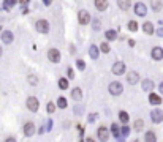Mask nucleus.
<instances>
[{
  "mask_svg": "<svg viewBox=\"0 0 163 142\" xmlns=\"http://www.w3.org/2000/svg\"><path fill=\"white\" fill-rule=\"evenodd\" d=\"M35 30H37L38 33L46 35L51 30V25H49V22L46 21V19H38V21L35 22Z\"/></svg>",
  "mask_w": 163,
  "mask_h": 142,
  "instance_id": "obj_1",
  "label": "nucleus"
},
{
  "mask_svg": "<svg viewBox=\"0 0 163 142\" xmlns=\"http://www.w3.org/2000/svg\"><path fill=\"white\" fill-rule=\"evenodd\" d=\"M95 118H97V114H95V112H92V114L89 115V122H94Z\"/></svg>",
  "mask_w": 163,
  "mask_h": 142,
  "instance_id": "obj_37",
  "label": "nucleus"
},
{
  "mask_svg": "<svg viewBox=\"0 0 163 142\" xmlns=\"http://www.w3.org/2000/svg\"><path fill=\"white\" fill-rule=\"evenodd\" d=\"M133 129L136 131V133L143 131V129H144V120H143V118H136V120H135V123H133Z\"/></svg>",
  "mask_w": 163,
  "mask_h": 142,
  "instance_id": "obj_19",
  "label": "nucleus"
},
{
  "mask_svg": "<svg viewBox=\"0 0 163 142\" xmlns=\"http://www.w3.org/2000/svg\"><path fill=\"white\" fill-rule=\"evenodd\" d=\"M27 79H29V84H30V85H37V84H38V78H37V76H33V74H30Z\"/></svg>",
  "mask_w": 163,
  "mask_h": 142,
  "instance_id": "obj_31",
  "label": "nucleus"
},
{
  "mask_svg": "<svg viewBox=\"0 0 163 142\" xmlns=\"http://www.w3.org/2000/svg\"><path fill=\"white\" fill-rule=\"evenodd\" d=\"M160 6H161V5H160L158 2H154V8H155V9H160Z\"/></svg>",
  "mask_w": 163,
  "mask_h": 142,
  "instance_id": "obj_40",
  "label": "nucleus"
},
{
  "mask_svg": "<svg viewBox=\"0 0 163 142\" xmlns=\"http://www.w3.org/2000/svg\"><path fill=\"white\" fill-rule=\"evenodd\" d=\"M139 81V74L136 71H130L128 74H127V82H128L130 85H135Z\"/></svg>",
  "mask_w": 163,
  "mask_h": 142,
  "instance_id": "obj_14",
  "label": "nucleus"
},
{
  "mask_svg": "<svg viewBox=\"0 0 163 142\" xmlns=\"http://www.w3.org/2000/svg\"><path fill=\"white\" fill-rule=\"evenodd\" d=\"M111 133H113L114 137L120 136V129H119V125H117V123H113V125H111Z\"/></svg>",
  "mask_w": 163,
  "mask_h": 142,
  "instance_id": "obj_27",
  "label": "nucleus"
},
{
  "mask_svg": "<svg viewBox=\"0 0 163 142\" xmlns=\"http://www.w3.org/2000/svg\"><path fill=\"white\" fill-rule=\"evenodd\" d=\"M27 109H29L30 112H38L40 101H38L37 96H29V98H27Z\"/></svg>",
  "mask_w": 163,
  "mask_h": 142,
  "instance_id": "obj_5",
  "label": "nucleus"
},
{
  "mask_svg": "<svg viewBox=\"0 0 163 142\" xmlns=\"http://www.w3.org/2000/svg\"><path fill=\"white\" fill-rule=\"evenodd\" d=\"M143 30H144V33H147V35H152L154 33V24L152 22H144L143 24Z\"/></svg>",
  "mask_w": 163,
  "mask_h": 142,
  "instance_id": "obj_21",
  "label": "nucleus"
},
{
  "mask_svg": "<svg viewBox=\"0 0 163 142\" xmlns=\"http://www.w3.org/2000/svg\"><path fill=\"white\" fill-rule=\"evenodd\" d=\"M89 55H90V59L97 60V59H98V47H97V46H90V49H89Z\"/></svg>",
  "mask_w": 163,
  "mask_h": 142,
  "instance_id": "obj_24",
  "label": "nucleus"
},
{
  "mask_svg": "<svg viewBox=\"0 0 163 142\" xmlns=\"http://www.w3.org/2000/svg\"><path fill=\"white\" fill-rule=\"evenodd\" d=\"M0 38H2V41H3L5 44H10V43H13V40H14L13 32H10V30H3L2 35H0Z\"/></svg>",
  "mask_w": 163,
  "mask_h": 142,
  "instance_id": "obj_13",
  "label": "nucleus"
},
{
  "mask_svg": "<svg viewBox=\"0 0 163 142\" xmlns=\"http://www.w3.org/2000/svg\"><path fill=\"white\" fill-rule=\"evenodd\" d=\"M92 28H94V30H100V28H102V22L100 21H98V19H94V21H92Z\"/></svg>",
  "mask_w": 163,
  "mask_h": 142,
  "instance_id": "obj_32",
  "label": "nucleus"
},
{
  "mask_svg": "<svg viewBox=\"0 0 163 142\" xmlns=\"http://www.w3.org/2000/svg\"><path fill=\"white\" fill-rule=\"evenodd\" d=\"M76 52V47L75 46H70V54H75Z\"/></svg>",
  "mask_w": 163,
  "mask_h": 142,
  "instance_id": "obj_39",
  "label": "nucleus"
},
{
  "mask_svg": "<svg viewBox=\"0 0 163 142\" xmlns=\"http://www.w3.org/2000/svg\"><path fill=\"white\" fill-rule=\"evenodd\" d=\"M108 92H109L113 96H119V95H122V92H124V85L120 84V82H111L109 84V87H108Z\"/></svg>",
  "mask_w": 163,
  "mask_h": 142,
  "instance_id": "obj_2",
  "label": "nucleus"
},
{
  "mask_svg": "<svg viewBox=\"0 0 163 142\" xmlns=\"http://www.w3.org/2000/svg\"><path fill=\"white\" fill-rule=\"evenodd\" d=\"M43 3L48 6V5H51V3H52V0H43Z\"/></svg>",
  "mask_w": 163,
  "mask_h": 142,
  "instance_id": "obj_41",
  "label": "nucleus"
},
{
  "mask_svg": "<svg viewBox=\"0 0 163 142\" xmlns=\"http://www.w3.org/2000/svg\"><path fill=\"white\" fill-rule=\"evenodd\" d=\"M141 87H143L144 92H152L154 87H155V84H154V81H150V79H144L141 82Z\"/></svg>",
  "mask_w": 163,
  "mask_h": 142,
  "instance_id": "obj_15",
  "label": "nucleus"
},
{
  "mask_svg": "<svg viewBox=\"0 0 163 142\" xmlns=\"http://www.w3.org/2000/svg\"><path fill=\"white\" fill-rule=\"evenodd\" d=\"M67 73H68V78H70V79H73V78H75V71H73V68H68Z\"/></svg>",
  "mask_w": 163,
  "mask_h": 142,
  "instance_id": "obj_35",
  "label": "nucleus"
},
{
  "mask_svg": "<svg viewBox=\"0 0 163 142\" xmlns=\"http://www.w3.org/2000/svg\"><path fill=\"white\" fill-rule=\"evenodd\" d=\"M97 137L102 142H106L108 139H109V129H108V126H105V125L98 126L97 128Z\"/></svg>",
  "mask_w": 163,
  "mask_h": 142,
  "instance_id": "obj_4",
  "label": "nucleus"
},
{
  "mask_svg": "<svg viewBox=\"0 0 163 142\" xmlns=\"http://www.w3.org/2000/svg\"><path fill=\"white\" fill-rule=\"evenodd\" d=\"M133 9H135V13H136L138 16H141V17H144V16L147 14V6L144 5L143 2H138L136 5L133 6Z\"/></svg>",
  "mask_w": 163,
  "mask_h": 142,
  "instance_id": "obj_9",
  "label": "nucleus"
},
{
  "mask_svg": "<svg viewBox=\"0 0 163 142\" xmlns=\"http://www.w3.org/2000/svg\"><path fill=\"white\" fill-rule=\"evenodd\" d=\"M94 6L98 11H106L109 6V0H94Z\"/></svg>",
  "mask_w": 163,
  "mask_h": 142,
  "instance_id": "obj_11",
  "label": "nucleus"
},
{
  "mask_svg": "<svg viewBox=\"0 0 163 142\" xmlns=\"http://www.w3.org/2000/svg\"><path fill=\"white\" fill-rule=\"evenodd\" d=\"M48 59H49V62H52V63H59V62H60V59H62L60 51H59V49H56V47L49 49V51H48Z\"/></svg>",
  "mask_w": 163,
  "mask_h": 142,
  "instance_id": "obj_6",
  "label": "nucleus"
},
{
  "mask_svg": "<svg viewBox=\"0 0 163 142\" xmlns=\"http://www.w3.org/2000/svg\"><path fill=\"white\" fill-rule=\"evenodd\" d=\"M150 55H152V59H154V60H161V59H163V49H161L160 46L152 47Z\"/></svg>",
  "mask_w": 163,
  "mask_h": 142,
  "instance_id": "obj_12",
  "label": "nucleus"
},
{
  "mask_svg": "<svg viewBox=\"0 0 163 142\" xmlns=\"http://www.w3.org/2000/svg\"><path fill=\"white\" fill-rule=\"evenodd\" d=\"M119 120L124 123V125H127V123H128V120H130V117H128V112L120 111V112H119Z\"/></svg>",
  "mask_w": 163,
  "mask_h": 142,
  "instance_id": "obj_22",
  "label": "nucleus"
},
{
  "mask_svg": "<svg viewBox=\"0 0 163 142\" xmlns=\"http://www.w3.org/2000/svg\"><path fill=\"white\" fill-rule=\"evenodd\" d=\"M90 21H92V17H90V13L87 9H79L78 11V22L81 25H87Z\"/></svg>",
  "mask_w": 163,
  "mask_h": 142,
  "instance_id": "obj_3",
  "label": "nucleus"
},
{
  "mask_svg": "<svg viewBox=\"0 0 163 142\" xmlns=\"http://www.w3.org/2000/svg\"><path fill=\"white\" fill-rule=\"evenodd\" d=\"M111 71H113V74H116V76H122V74L127 71V66H125L124 62H116V63L113 65Z\"/></svg>",
  "mask_w": 163,
  "mask_h": 142,
  "instance_id": "obj_7",
  "label": "nucleus"
},
{
  "mask_svg": "<svg viewBox=\"0 0 163 142\" xmlns=\"http://www.w3.org/2000/svg\"><path fill=\"white\" fill-rule=\"evenodd\" d=\"M100 51H102L103 54H109V51H111V49H109V44H108V43H102V44H100Z\"/></svg>",
  "mask_w": 163,
  "mask_h": 142,
  "instance_id": "obj_29",
  "label": "nucleus"
},
{
  "mask_svg": "<svg viewBox=\"0 0 163 142\" xmlns=\"http://www.w3.org/2000/svg\"><path fill=\"white\" fill-rule=\"evenodd\" d=\"M57 84H59L60 90H67V89H68V79H67V78H60Z\"/></svg>",
  "mask_w": 163,
  "mask_h": 142,
  "instance_id": "obj_25",
  "label": "nucleus"
},
{
  "mask_svg": "<svg viewBox=\"0 0 163 142\" xmlns=\"http://www.w3.org/2000/svg\"><path fill=\"white\" fill-rule=\"evenodd\" d=\"M0 55H2V47H0Z\"/></svg>",
  "mask_w": 163,
  "mask_h": 142,
  "instance_id": "obj_46",
  "label": "nucleus"
},
{
  "mask_svg": "<svg viewBox=\"0 0 163 142\" xmlns=\"http://www.w3.org/2000/svg\"><path fill=\"white\" fill-rule=\"evenodd\" d=\"M86 142H95V139H94V137H87Z\"/></svg>",
  "mask_w": 163,
  "mask_h": 142,
  "instance_id": "obj_43",
  "label": "nucleus"
},
{
  "mask_svg": "<svg viewBox=\"0 0 163 142\" xmlns=\"http://www.w3.org/2000/svg\"><path fill=\"white\" fill-rule=\"evenodd\" d=\"M67 106H68V103H67V98L60 96V98L57 100V107H59V109H67Z\"/></svg>",
  "mask_w": 163,
  "mask_h": 142,
  "instance_id": "obj_26",
  "label": "nucleus"
},
{
  "mask_svg": "<svg viewBox=\"0 0 163 142\" xmlns=\"http://www.w3.org/2000/svg\"><path fill=\"white\" fill-rule=\"evenodd\" d=\"M158 35H160V36H163V30H158Z\"/></svg>",
  "mask_w": 163,
  "mask_h": 142,
  "instance_id": "obj_45",
  "label": "nucleus"
},
{
  "mask_svg": "<svg viewBox=\"0 0 163 142\" xmlns=\"http://www.w3.org/2000/svg\"><path fill=\"white\" fill-rule=\"evenodd\" d=\"M144 140L146 142H157V134L154 131H147L146 134H144Z\"/></svg>",
  "mask_w": 163,
  "mask_h": 142,
  "instance_id": "obj_20",
  "label": "nucleus"
},
{
  "mask_svg": "<svg viewBox=\"0 0 163 142\" xmlns=\"http://www.w3.org/2000/svg\"><path fill=\"white\" fill-rule=\"evenodd\" d=\"M76 66H78L81 71H84V70H86V62L79 59V60H76Z\"/></svg>",
  "mask_w": 163,
  "mask_h": 142,
  "instance_id": "obj_33",
  "label": "nucleus"
},
{
  "mask_svg": "<svg viewBox=\"0 0 163 142\" xmlns=\"http://www.w3.org/2000/svg\"><path fill=\"white\" fill-rule=\"evenodd\" d=\"M138 25H139V24H138L136 21H128V30H130V32H136V30H138Z\"/></svg>",
  "mask_w": 163,
  "mask_h": 142,
  "instance_id": "obj_28",
  "label": "nucleus"
},
{
  "mask_svg": "<svg viewBox=\"0 0 163 142\" xmlns=\"http://www.w3.org/2000/svg\"><path fill=\"white\" fill-rule=\"evenodd\" d=\"M0 32H2V27H0Z\"/></svg>",
  "mask_w": 163,
  "mask_h": 142,
  "instance_id": "obj_48",
  "label": "nucleus"
},
{
  "mask_svg": "<svg viewBox=\"0 0 163 142\" xmlns=\"http://www.w3.org/2000/svg\"><path fill=\"white\" fill-rule=\"evenodd\" d=\"M22 131H24V136L30 137L35 134V131H37V128H35V123L33 122H25V125L22 126Z\"/></svg>",
  "mask_w": 163,
  "mask_h": 142,
  "instance_id": "obj_8",
  "label": "nucleus"
},
{
  "mask_svg": "<svg viewBox=\"0 0 163 142\" xmlns=\"http://www.w3.org/2000/svg\"><path fill=\"white\" fill-rule=\"evenodd\" d=\"M149 103L154 106H158V104H161V96L157 93H149Z\"/></svg>",
  "mask_w": 163,
  "mask_h": 142,
  "instance_id": "obj_16",
  "label": "nucleus"
},
{
  "mask_svg": "<svg viewBox=\"0 0 163 142\" xmlns=\"http://www.w3.org/2000/svg\"><path fill=\"white\" fill-rule=\"evenodd\" d=\"M105 38H106L108 41H114V40H117V33H116L114 30H106Z\"/></svg>",
  "mask_w": 163,
  "mask_h": 142,
  "instance_id": "obj_23",
  "label": "nucleus"
},
{
  "mask_svg": "<svg viewBox=\"0 0 163 142\" xmlns=\"http://www.w3.org/2000/svg\"><path fill=\"white\" fill-rule=\"evenodd\" d=\"M117 5H119L122 11H128L132 6V0H117Z\"/></svg>",
  "mask_w": 163,
  "mask_h": 142,
  "instance_id": "obj_17",
  "label": "nucleus"
},
{
  "mask_svg": "<svg viewBox=\"0 0 163 142\" xmlns=\"http://www.w3.org/2000/svg\"><path fill=\"white\" fill-rule=\"evenodd\" d=\"M160 92L163 93V82H160Z\"/></svg>",
  "mask_w": 163,
  "mask_h": 142,
  "instance_id": "obj_44",
  "label": "nucleus"
},
{
  "mask_svg": "<svg viewBox=\"0 0 163 142\" xmlns=\"http://www.w3.org/2000/svg\"><path fill=\"white\" fill-rule=\"evenodd\" d=\"M133 142H139V140H133Z\"/></svg>",
  "mask_w": 163,
  "mask_h": 142,
  "instance_id": "obj_47",
  "label": "nucleus"
},
{
  "mask_svg": "<svg viewBox=\"0 0 163 142\" xmlns=\"http://www.w3.org/2000/svg\"><path fill=\"white\" fill-rule=\"evenodd\" d=\"M16 3V0H5V9H10V8H13V5Z\"/></svg>",
  "mask_w": 163,
  "mask_h": 142,
  "instance_id": "obj_34",
  "label": "nucleus"
},
{
  "mask_svg": "<svg viewBox=\"0 0 163 142\" xmlns=\"http://www.w3.org/2000/svg\"><path fill=\"white\" fill-rule=\"evenodd\" d=\"M54 111H56V104L49 101V103L46 104V112H48V114H54Z\"/></svg>",
  "mask_w": 163,
  "mask_h": 142,
  "instance_id": "obj_30",
  "label": "nucleus"
},
{
  "mask_svg": "<svg viewBox=\"0 0 163 142\" xmlns=\"http://www.w3.org/2000/svg\"><path fill=\"white\" fill-rule=\"evenodd\" d=\"M19 2H21V5H25V3H29L30 0H19Z\"/></svg>",
  "mask_w": 163,
  "mask_h": 142,
  "instance_id": "obj_42",
  "label": "nucleus"
},
{
  "mask_svg": "<svg viewBox=\"0 0 163 142\" xmlns=\"http://www.w3.org/2000/svg\"><path fill=\"white\" fill-rule=\"evenodd\" d=\"M5 142H16V137L10 136V137H6V139H5Z\"/></svg>",
  "mask_w": 163,
  "mask_h": 142,
  "instance_id": "obj_38",
  "label": "nucleus"
},
{
  "mask_svg": "<svg viewBox=\"0 0 163 142\" xmlns=\"http://www.w3.org/2000/svg\"><path fill=\"white\" fill-rule=\"evenodd\" d=\"M128 133H130V129L124 125V128H122V136H124V137H125V136H128Z\"/></svg>",
  "mask_w": 163,
  "mask_h": 142,
  "instance_id": "obj_36",
  "label": "nucleus"
},
{
  "mask_svg": "<svg viewBox=\"0 0 163 142\" xmlns=\"http://www.w3.org/2000/svg\"><path fill=\"white\" fill-rule=\"evenodd\" d=\"M71 98H73V101H81L83 100V90H81L79 87L73 89L71 90Z\"/></svg>",
  "mask_w": 163,
  "mask_h": 142,
  "instance_id": "obj_18",
  "label": "nucleus"
},
{
  "mask_svg": "<svg viewBox=\"0 0 163 142\" xmlns=\"http://www.w3.org/2000/svg\"><path fill=\"white\" fill-rule=\"evenodd\" d=\"M150 118L154 123H161L163 122V111L161 109H154L150 112Z\"/></svg>",
  "mask_w": 163,
  "mask_h": 142,
  "instance_id": "obj_10",
  "label": "nucleus"
}]
</instances>
